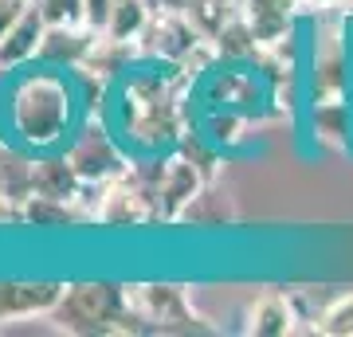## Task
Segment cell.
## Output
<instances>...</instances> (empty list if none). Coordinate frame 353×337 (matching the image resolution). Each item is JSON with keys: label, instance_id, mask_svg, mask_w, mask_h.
<instances>
[{"label": "cell", "instance_id": "6da1fadb", "mask_svg": "<svg viewBox=\"0 0 353 337\" xmlns=\"http://www.w3.org/2000/svg\"><path fill=\"white\" fill-rule=\"evenodd\" d=\"M87 114L90 110L83 102L75 71L48 67L39 59L8 71L4 118H8V138L20 141L24 150L32 153L63 150Z\"/></svg>", "mask_w": 353, "mask_h": 337}, {"label": "cell", "instance_id": "7a4b0ae2", "mask_svg": "<svg viewBox=\"0 0 353 337\" xmlns=\"http://www.w3.org/2000/svg\"><path fill=\"white\" fill-rule=\"evenodd\" d=\"M67 334L110 337V334H153L150 322L130 306V290L122 283H71L63 298L48 314Z\"/></svg>", "mask_w": 353, "mask_h": 337}, {"label": "cell", "instance_id": "3957f363", "mask_svg": "<svg viewBox=\"0 0 353 337\" xmlns=\"http://www.w3.org/2000/svg\"><path fill=\"white\" fill-rule=\"evenodd\" d=\"M63 153L90 188H99L110 176L126 173L130 161H134L126 150V141H122V134L114 130V122L106 114H87L79 122V130L71 134V141L63 145Z\"/></svg>", "mask_w": 353, "mask_h": 337}, {"label": "cell", "instance_id": "277c9868", "mask_svg": "<svg viewBox=\"0 0 353 337\" xmlns=\"http://www.w3.org/2000/svg\"><path fill=\"white\" fill-rule=\"evenodd\" d=\"M196 102L201 106H216V110L248 114L259 118L271 102V87L259 75L255 63H216L212 71L196 83Z\"/></svg>", "mask_w": 353, "mask_h": 337}, {"label": "cell", "instance_id": "5b68a950", "mask_svg": "<svg viewBox=\"0 0 353 337\" xmlns=\"http://www.w3.org/2000/svg\"><path fill=\"white\" fill-rule=\"evenodd\" d=\"M90 220L102 227H141L157 224V200L153 188L138 176V169L130 165L126 173L110 176L106 185H99V204L90 208Z\"/></svg>", "mask_w": 353, "mask_h": 337}, {"label": "cell", "instance_id": "8992f818", "mask_svg": "<svg viewBox=\"0 0 353 337\" xmlns=\"http://www.w3.org/2000/svg\"><path fill=\"white\" fill-rule=\"evenodd\" d=\"M130 290V306L150 322L153 334H212V325L189 306L185 287L173 283H141Z\"/></svg>", "mask_w": 353, "mask_h": 337}, {"label": "cell", "instance_id": "52a82bcc", "mask_svg": "<svg viewBox=\"0 0 353 337\" xmlns=\"http://www.w3.org/2000/svg\"><path fill=\"white\" fill-rule=\"evenodd\" d=\"M201 39H208V36H201L196 24L181 8H153L145 28H141V36H138V48H141V59L173 63L176 67Z\"/></svg>", "mask_w": 353, "mask_h": 337}, {"label": "cell", "instance_id": "ba28073f", "mask_svg": "<svg viewBox=\"0 0 353 337\" xmlns=\"http://www.w3.org/2000/svg\"><path fill=\"white\" fill-rule=\"evenodd\" d=\"M303 122L318 150L330 153L353 150V99H306Z\"/></svg>", "mask_w": 353, "mask_h": 337}, {"label": "cell", "instance_id": "9c48e42d", "mask_svg": "<svg viewBox=\"0 0 353 337\" xmlns=\"http://www.w3.org/2000/svg\"><path fill=\"white\" fill-rule=\"evenodd\" d=\"M204 185V173L192 161H185L181 153H165L157 185H153V200H157V224H173L176 212L189 204V196Z\"/></svg>", "mask_w": 353, "mask_h": 337}, {"label": "cell", "instance_id": "30bf717a", "mask_svg": "<svg viewBox=\"0 0 353 337\" xmlns=\"http://www.w3.org/2000/svg\"><path fill=\"white\" fill-rule=\"evenodd\" d=\"M87 188H90V185L75 173V165L67 161L63 150L36 153V169H32V192L83 204V200H87Z\"/></svg>", "mask_w": 353, "mask_h": 337}, {"label": "cell", "instance_id": "8fae6325", "mask_svg": "<svg viewBox=\"0 0 353 337\" xmlns=\"http://www.w3.org/2000/svg\"><path fill=\"white\" fill-rule=\"evenodd\" d=\"M99 36L102 32H94V28H87V24H48L36 59L48 63V67H63V71L83 67V59L90 55V48H94Z\"/></svg>", "mask_w": 353, "mask_h": 337}, {"label": "cell", "instance_id": "7c38bea8", "mask_svg": "<svg viewBox=\"0 0 353 337\" xmlns=\"http://www.w3.org/2000/svg\"><path fill=\"white\" fill-rule=\"evenodd\" d=\"M43 32H48V20H43V12H39V4L32 0L24 12H20V20L0 36V71H16V67L36 63L39 43H43Z\"/></svg>", "mask_w": 353, "mask_h": 337}, {"label": "cell", "instance_id": "4fadbf2b", "mask_svg": "<svg viewBox=\"0 0 353 337\" xmlns=\"http://www.w3.org/2000/svg\"><path fill=\"white\" fill-rule=\"evenodd\" d=\"M67 283H0V325L51 314Z\"/></svg>", "mask_w": 353, "mask_h": 337}, {"label": "cell", "instance_id": "5bb4252c", "mask_svg": "<svg viewBox=\"0 0 353 337\" xmlns=\"http://www.w3.org/2000/svg\"><path fill=\"white\" fill-rule=\"evenodd\" d=\"M138 63H141L138 39H118V36H106V32H102V36L94 39L90 55L83 59V67H87L90 75H99L106 87H118Z\"/></svg>", "mask_w": 353, "mask_h": 337}, {"label": "cell", "instance_id": "9a60e30c", "mask_svg": "<svg viewBox=\"0 0 353 337\" xmlns=\"http://www.w3.org/2000/svg\"><path fill=\"white\" fill-rule=\"evenodd\" d=\"M173 224L216 232V227L236 224V204H232V196H228V192H220V188H216L212 181H204V185L189 196V204H185V208L176 212Z\"/></svg>", "mask_w": 353, "mask_h": 337}, {"label": "cell", "instance_id": "2e32d148", "mask_svg": "<svg viewBox=\"0 0 353 337\" xmlns=\"http://www.w3.org/2000/svg\"><path fill=\"white\" fill-rule=\"evenodd\" d=\"M294 322H299V310H294V298L283 294V290H267L252 302L248 310V334L259 337H283L294 334Z\"/></svg>", "mask_w": 353, "mask_h": 337}, {"label": "cell", "instance_id": "e0dca14e", "mask_svg": "<svg viewBox=\"0 0 353 337\" xmlns=\"http://www.w3.org/2000/svg\"><path fill=\"white\" fill-rule=\"evenodd\" d=\"M83 220H90V212L83 204L39 196V192H32V196L16 208V224H28V227H75V224H83Z\"/></svg>", "mask_w": 353, "mask_h": 337}, {"label": "cell", "instance_id": "ac0fdd59", "mask_svg": "<svg viewBox=\"0 0 353 337\" xmlns=\"http://www.w3.org/2000/svg\"><path fill=\"white\" fill-rule=\"evenodd\" d=\"M212 48H216V59L220 63H255L259 51H263V43L255 36V28L248 24V16L236 8V12L220 24V32L212 36Z\"/></svg>", "mask_w": 353, "mask_h": 337}, {"label": "cell", "instance_id": "d6986e66", "mask_svg": "<svg viewBox=\"0 0 353 337\" xmlns=\"http://www.w3.org/2000/svg\"><path fill=\"white\" fill-rule=\"evenodd\" d=\"M255 118H248V114H232V110H216V106H201V114H196V125L204 130V138L212 141L216 150H240L243 141H248V130H252Z\"/></svg>", "mask_w": 353, "mask_h": 337}, {"label": "cell", "instance_id": "ffe728a7", "mask_svg": "<svg viewBox=\"0 0 353 337\" xmlns=\"http://www.w3.org/2000/svg\"><path fill=\"white\" fill-rule=\"evenodd\" d=\"M176 153L185 157V161H192L196 169L204 173V181H212L216 169H220V161H224V150H216L212 141L204 138V130L196 122L181 134V141H176Z\"/></svg>", "mask_w": 353, "mask_h": 337}, {"label": "cell", "instance_id": "44dd1931", "mask_svg": "<svg viewBox=\"0 0 353 337\" xmlns=\"http://www.w3.org/2000/svg\"><path fill=\"white\" fill-rule=\"evenodd\" d=\"M153 4L150 0H110V24H106V36L118 39H138L145 20H150Z\"/></svg>", "mask_w": 353, "mask_h": 337}, {"label": "cell", "instance_id": "7402d4cb", "mask_svg": "<svg viewBox=\"0 0 353 337\" xmlns=\"http://www.w3.org/2000/svg\"><path fill=\"white\" fill-rule=\"evenodd\" d=\"M310 329L322 337H353V290L350 294H338L326 310H318Z\"/></svg>", "mask_w": 353, "mask_h": 337}, {"label": "cell", "instance_id": "603a6c76", "mask_svg": "<svg viewBox=\"0 0 353 337\" xmlns=\"http://www.w3.org/2000/svg\"><path fill=\"white\" fill-rule=\"evenodd\" d=\"M48 24H87V4L83 0H36Z\"/></svg>", "mask_w": 353, "mask_h": 337}, {"label": "cell", "instance_id": "cb8c5ba5", "mask_svg": "<svg viewBox=\"0 0 353 337\" xmlns=\"http://www.w3.org/2000/svg\"><path fill=\"white\" fill-rule=\"evenodd\" d=\"M83 4H87V28L106 32V24H110V0H83Z\"/></svg>", "mask_w": 353, "mask_h": 337}, {"label": "cell", "instance_id": "d4e9b609", "mask_svg": "<svg viewBox=\"0 0 353 337\" xmlns=\"http://www.w3.org/2000/svg\"><path fill=\"white\" fill-rule=\"evenodd\" d=\"M28 4H32V0H0V36L20 20V12H24Z\"/></svg>", "mask_w": 353, "mask_h": 337}, {"label": "cell", "instance_id": "484cf974", "mask_svg": "<svg viewBox=\"0 0 353 337\" xmlns=\"http://www.w3.org/2000/svg\"><path fill=\"white\" fill-rule=\"evenodd\" d=\"M4 87H8V71H0V141L8 138V118H4Z\"/></svg>", "mask_w": 353, "mask_h": 337}, {"label": "cell", "instance_id": "4316f807", "mask_svg": "<svg viewBox=\"0 0 353 337\" xmlns=\"http://www.w3.org/2000/svg\"><path fill=\"white\" fill-rule=\"evenodd\" d=\"M345 0H299V8H310V12H326V8H341Z\"/></svg>", "mask_w": 353, "mask_h": 337}, {"label": "cell", "instance_id": "83f0119b", "mask_svg": "<svg viewBox=\"0 0 353 337\" xmlns=\"http://www.w3.org/2000/svg\"><path fill=\"white\" fill-rule=\"evenodd\" d=\"M0 224H16V204L0 192Z\"/></svg>", "mask_w": 353, "mask_h": 337}]
</instances>
